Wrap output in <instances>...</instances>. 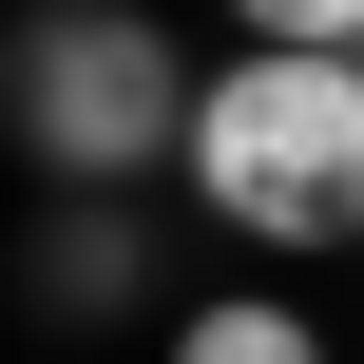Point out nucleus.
<instances>
[{
    "mask_svg": "<svg viewBox=\"0 0 364 364\" xmlns=\"http://www.w3.org/2000/svg\"><path fill=\"white\" fill-rule=\"evenodd\" d=\"M192 192L250 250H346L364 230V58H230L192 96Z\"/></svg>",
    "mask_w": 364,
    "mask_h": 364,
    "instance_id": "nucleus-1",
    "label": "nucleus"
},
{
    "mask_svg": "<svg viewBox=\"0 0 364 364\" xmlns=\"http://www.w3.org/2000/svg\"><path fill=\"white\" fill-rule=\"evenodd\" d=\"M269 58H364V0H230Z\"/></svg>",
    "mask_w": 364,
    "mask_h": 364,
    "instance_id": "nucleus-5",
    "label": "nucleus"
},
{
    "mask_svg": "<svg viewBox=\"0 0 364 364\" xmlns=\"http://www.w3.org/2000/svg\"><path fill=\"white\" fill-rule=\"evenodd\" d=\"M192 96H211V77H173V38H154L134 0H38V19H19V154H38L58 192H115V173L192 154Z\"/></svg>",
    "mask_w": 364,
    "mask_h": 364,
    "instance_id": "nucleus-2",
    "label": "nucleus"
},
{
    "mask_svg": "<svg viewBox=\"0 0 364 364\" xmlns=\"http://www.w3.org/2000/svg\"><path fill=\"white\" fill-rule=\"evenodd\" d=\"M173 364H326V326L250 288V307H192V326H173Z\"/></svg>",
    "mask_w": 364,
    "mask_h": 364,
    "instance_id": "nucleus-4",
    "label": "nucleus"
},
{
    "mask_svg": "<svg viewBox=\"0 0 364 364\" xmlns=\"http://www.w3.org/2000/svg\"><path fill=\"white\" fill-rule=\"evenodd\" d=\"M96 307H134V211H58L38 230V326H96Z\"/></svg>",
    "mask_w": 364,
    "mask_h": 364,
    "instance_id": "nucleus-3",
    "label": "nucleus"
}]
</instances>
